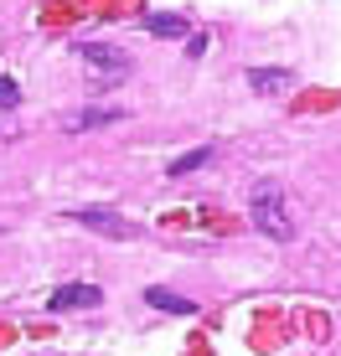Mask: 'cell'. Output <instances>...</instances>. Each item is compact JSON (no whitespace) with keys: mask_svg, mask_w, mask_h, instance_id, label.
Wrapping results in <instances>:
<instances>
[{"mask_svg":"<svg viewBox=\"0 0 341 356\" xmlns=\"http://www.w3.org/2000/svg\"><path fill=\"white\" fill-rule=\"evenodd\" d=\"M248 217H253V227H259L264 238H274V243L295 238V217H290V202H285V186H279V181H259V186L248 191Z\"/></svg>","mask_w":341,"mask_h":356,"instance_id":"cell-1","label":"cell"},{"mask_svg":"<svg viewBox=\"0 0 341 356\" xmlns=\"http://www.w3.org/2000/svg\"><path fill=\"white\" fill-rule=\"evenodd\" d=\"M78 57L88 67H99V88H114V83H125L129 72H135V57L125 52V47H104V42H78Z\"/></svg>","mask_w":341,"mask_h":356,"instance_id":"cell-2","label":"cell"},{"mask_svg":"<svg viewBox=\"0 0 341 356\" xmlns=\"http://www.w3.org/2000/svg\"><path fill=\"white\" fill-rule=\"evenodd\" d=\"M68 217H72L78 227L104 232V238H135V222H129V217H119L114 207H72Z\"/></svg>","mask_w":341,"mask_h":356,"instance_id":"cell-3","label":"cell"},{"mask_svg":"<svg viewBox=\"0 0 341 356\" xmlns=\"http://www.w3.org/2000/svg\"><path fill=\"white\" fill-rule=\"evenodd\" d=\"M99 300H104V289H99V284H83V279H78V284L52 289V300H47V305H52V315H63V310H93Z\"/></svg>","mask_w":341,"mask_h":356,"instance_id":"cell-4","label":"cell"},{"mask_svg":"<svg viewBox=\"0 0 341 356\" xmlns=\"http://www.w3.org/2000/svg\"><path fill=\"white\" fill-rule=\"evenodd\" d=\"M125 119V108H114V104H93V108H78V114L68 119V129L78 134V129H104V124H119Z\"/></svg>","mask_w":341,"mask_h":356,"instance_id":"cell-5","label":"cell"},{"mask_svg":"<svg viewBox=\"0 0 341 356\" xmlns=\"http://www.w3.org/2000/svg\"><path fill=\"white\" fill-rule=\"evenodd\" d=\"M290 83H295L290 67H248V88L253 93H285Z\"/></svg>","mask_w":341,"mask_h":356,"instance_id":"cell-6","label":"cell"},{"mask_svg":"<svg viewBox=\"0 0 341 356\" xmlns=\"http://www.w3.org/2000/svg\"><path fill=\"white\" fill-rule=\"evenodd\" d=\"M145 305L150 310H166V315H197V305L187 294H170V289H145Z\"/></svg>","mask_w":341,"mask_h":356,"instance_id":"cell-7","label":"cell"},{"mask_svg":"<svg viewBox=\"0 0 341 356\" xmlns=\"http://www.w3.org/2000/svg\"><path fill=\"white\" fill-rule=\"evenodd\" d=\"M145 26H150L155 36H191V26H187V16H181V10H150V16H145Z\"/></svg>","mask_w":341,"mask_h":356,"instance_id":"cell-8","label":"cell"},{"mask_svg":"<svg viewBox=\"0 0 341 356\" xmlns=\"http://www.w3.org/2000/svg\"><path fill=\"white\" fill-rule=\"evenodd\" d=\"M212 145H197V150H187V155H176V161H170L166 170H170V176H191V170H197V165H207V161H212Z\"/></svg>","mask_w":341,"mask_h":356,"instance_id":"cell-9","label":"cell"},{"mask_svg":"<svg viewBox=\"0 0 341 356\" xmlns=\"http://www.w3.org/2000/svg\"><path fill=\"white\" fill-rule=\"evenodd\" d=\"M21 104V83L16 78H0V108H16Z\"/></svg>","mask_w":341,"mask_h":356,"instance_id":"cell-10","label":"cell"}]
</instances>
